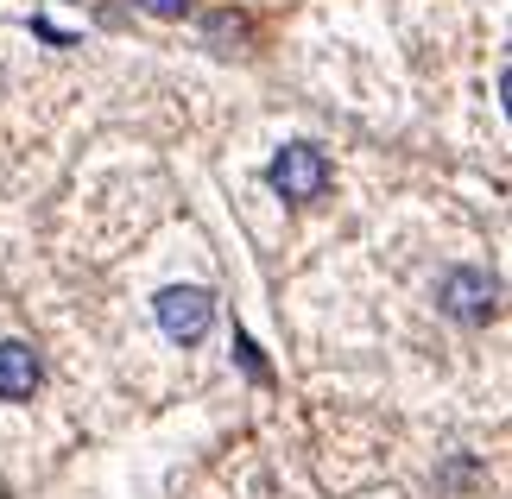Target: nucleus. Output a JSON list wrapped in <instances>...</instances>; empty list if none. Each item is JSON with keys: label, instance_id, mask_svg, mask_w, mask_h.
Listing matches in <instances>:
<instances>
[{"label": "nucleus", "instance_id": "1", "mask_svg": "<svg viewBox=\"0 0 512 499\" xmlns=\"http://www.w3.org/2000/svg\"><path fill=\"white\" fill-rule=\"evenodd\" d=\"M437 310L456 316V323H468V329L494 323L500 316V278L481 272V266H449L437 278Z\"/></svg>", "mask_w": 512, "mask_h": 499}, {"label": "nucleus", "instance_id": "2", "mask_svg": "<svg viewBox=\"0 0 512 499\" xmlns=\"http://www.w3.org/2000/svg\"><path fill=\"white\" fill-rule=\"evenodd\" d=\"M266 184L285 196V203H317L329 190V158L323 146H310V139H291V146L266 165Z\"/></svg>", "mask_w": 512, "mask_h": 499}, {"label": "nucleus", "instance_id": "3", "mask_svg": "<svg viewBox=\"0 0 512 499\" xmlns=\"http://www.w3.org/2000/svg\"><path fill=\"white\" fill-rule=\"evenodd\" d=\"M159 329L171 335L177 348H196L203 335L215 329V297L203 291V285H171V291H159Z\"/></svg>", "mask_w": 512, "mask_h": 499}, {"label": "nucleus", "instance_id": "4", "mask_svg": "<svg viewBox=\"0 0 512 499\" xmlns=\"http://www.w3.org/2000/svg\"><path fill=\"white\" fill-rule=\"evenodd\" d=\"M45 367H38V354L26 342H0V405H13V398H32Z\"/></svg>", "mask_w": 512, "mask_h": 499}, {"label": "nucleus", "instance_id": "5", "mask_svg": "<svg viewBox=\"0 0 512 499\" xmlns=\"http://www.w3.org/2000/svg\"><path fill=\"white\" fill-rule=\"evenodd\" d=\"M234 348H241V361H247V373H253V379H272V373H266V361H260V348H253L247 335H234Z\"/></svg>", "mask_w": 512, "mask_h": 499}, {"label": "nucleus", "instance_id": "6", "mask_svg": "<svg viewBox=\"0 0 512 499\" xmlns=\"http://www.w3.org/2000/svg\"><path fill=\"white\" fill-rule=\"evenodd\" d=\"M140 7H146V13H159V19H184L190 0H140Z\"/></svg>", "mask_w": 512, "mask_h": 499}]
</instances>
